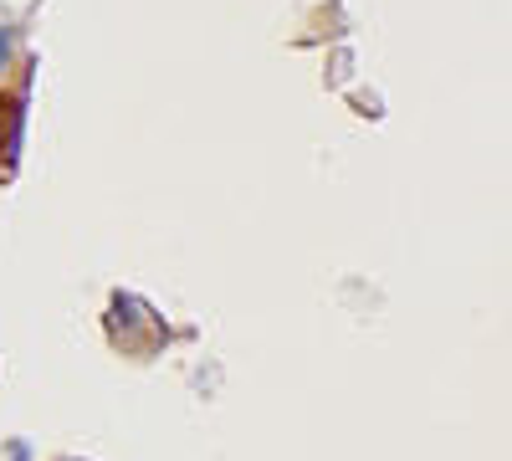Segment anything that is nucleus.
Masks as SVG:
<instances>
[{
	"label": "nucleus",
	"instance_id": "obj_1",
	"mask_svg": "<svg viewBox=\"0 0 512 461\" xmlns=\"http://www.w3.org/2000/svg\"><path fill=\"white\" fill-rule=\"evenodd\" d=\"M11 52H16V31H11V26H0V72L11 67Z\"/></svg>",
	"mask_w": 512,
	"mask_h": 461
},
{
	"label": "nucleus",
	"instance_id": "obj_2",
	"mask_svg": "<svg viewBox=\"0 0 512 461\" xmlns=\"http://www.w3.org/2000/svg\"><path fill=\"white\" fill-rule=\"evenodd\" d=\"M11 461H31V451H26V446L16 441V446H11Z\"/></svg>",
	"mask_w": 512,
	"mask_h": 461
}]
</instances>
